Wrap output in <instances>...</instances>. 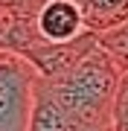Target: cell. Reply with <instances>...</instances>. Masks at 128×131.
<instances>
[{
    "label": "cell",
    "mask_w": 128,
    "mask_h": 131,
    "mask_svg": "<svg viewBox=\"0 0 128 131\" xmlns=\"http://www.w3.org/2000/svg\"><path fill=\"white\" fill-rule=\"evenodd\" d=\"M119 79L122 73L117 70L111 56L96 41L64 76L44 82L50 84L58 105L67 111L73 128H93V125H111Z\"/></svg>",
    "instance_id": "6da1fadb"
},
{
    "label": "cell",
    "mask_w": 128,
    "mask_h": 131,
    "mask_svg": "<svg viewBox=\"0 0 128 131\" xmlns=\"http://www.w3.org/2000/svg\"><path fill=\"white\" fill-rule=\"evenodd\" d=\"M35 79L38 73L24 56L0 50V131H26Z\"/></svg>",
    "instance_id": "7a4b0ae2"
},
{
    "label": "cell",
    "mask_w": 128,
    "mask_h": 131,
    "mask_svg": "<svg viewBox=\"0 0 128 131\" xmlns=\"http://www.w3.org/2000/svg\"><path fill=\"white\" fill-rule=\"evenodd\" d=\"M35 32L50 44H67L79 38L85 29L82 9L73 0H47L35 15Z\"/></svg>",
    "instance_id": "3957f363"
},
{
    "label": "cell",
    "mask_w": 128,
    "mask_h": 131,
    "mask_svg": "<svg viewBox=\"0 0 128 131\" xmlns=\"http://www.w3.org/2000/svg\"><path fill=\"white\" fill-rule=\"evenodd\" d=\"M26 131H73V122L67 117V111L58 105V99L52 96L50 84L41 79H35L32 90V111H29Z\"/></svg>",
    "instance_id": "277c9868"
},
{
    "label": "cell",
    "mask_w": 128,
    "mask_h": 131,
    "mask_svg": "<svg viewBox=\"0 0 128 131\" xmlns=\"http://www.w3.org/2000/svg\"><path fill=\"white\" fill-rule=\"evenodd\" d=\"M85 29L93 35H102L128 20V0H85L79 3Z\"/></svg>",
    "instance_id": "5b68a950"
},
{
    "label": "cell",
    "mask_w": 128,
    "mask_h": 131,
    "mask_svg": "<svg viewBox=\"0 0 128 131\" xmlns=\"http://www.w3.org/2000/svg\"><path fill=\"white\" fill-rule=\"evenodd\" d=\"M96 41L111 56V61L117 64V70L122 76H128V20L114 26V29H108V32H102V35H96Z\"/></svg>",
    "instance_id": "8992f818"
},
{
    "label": "cell",
    "mask_w": 128,
    "mask_h": 131,
    "mask_svg": "<svg viewBox=\"0 0 128 131\" xmlns=\"http://www.w3.org/2000/svg\"><path fill=\"white\" fill-rule=\"evenodd\" d=\"M0 3H6L9 9L20 12V15H29V18H35V15H38V9L47 3V0H0Z\"/></svg>",
    "instance_id": "52a82bcc"
},
{
    "label": "cell",
    "mask_w": 128,
    "mask_h": 131,
    "mask_svg": "<svg viewBox=\"0 0 128 131\" xmlns=\"http://www.w3.org/2000/svg\"><path fill=\"white\" fill-rule=\"evenodd\" d=\"M73 131H114V125H93V128H73Z\"/></svg>",
    "instance_id": "ba28073f"
},
{
    "label": "cell",
    "mask_w": 128,
    "mask_h": 131,
    "mask_svg": "<svg viewBox=\"0 0 128 131\" xmlns=\"http://www.w3.org/2000/svg\"><path fill=\"white\" fill-rule=\"evenodd\" d=\"M73 3H85V0H73Z\"/></svg>",
    "instance_id": "9c48e42d"
}]
</instances>
